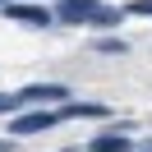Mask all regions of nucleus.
<instances>
[{"instance_id":"8","label":"nucleus","mask_w":152,"mask_h":152,"mask_svg":"<svg viewBox=\"0 0 152 152\" xmlns=\"http://www.w3.org/2000/svg\"><path fill=\"white\" fill-rule=\"evenodd\" d=\"M97 51H106V56H124V42H120V37H102Z\"/></svg>"},{"instance_id":"11","label":"nucleus","mask_w":152,"mask_h":152,"mask_svg":"<svg viewBox=\"0 0 152 152\" xmlns=\"http://www.w3.org/2000/svg\"><path fill=\"white\" fill-rule=\"evenodd\" d=\"M10 148H14V143H10V138H5V143H0V152H10Z\"/></svg>"},{"instance_id":"1","label":"nucleus","mask_w":152,"mask_h":152,"mask_svg":"<svg viewBox=\"0 0 152 152\" xmlns=\"http://www.w3.org/2000/svg\"><path fill=\"white\" fill-rule=\"evenodd\" d=\"M19 97H23V106H42V102H65L69 88L65 83H28V88H19Z\"/></svg>"},{"instance_id":"3","label":"nucleus","mask_w":152,"mask_h":152,"mask_svg":"<svg viewBox=\"0 0 152 152\" xmlns=\"http://www.w3.org/2000/svg\"><path fill=\"white\" fill-rule=\"evenodd\" d=\"M56 120H60L56 111H19V120H14L10 134H19V138H23V134H42V129H51Z\"/></svg>"},{"instance_id":"9","label":"nucleus","mask_w":152,"mask_h":152,"mask_svg":"<svg viewBox=\"0 0 152 152\" xmlns=\"http://www.w3.org/2000/svg\"><path fill=\"white\" fill-rule=\"evenodd\" d=\"M0 111H23V97L19 92H0Z\"/></svg>"},{"instance_id":"4","label":"nucleus","mask_w":152,"mask_h":152,"mask_svg":"<svg viewBox=\"0 0 152 152\" xmlns=\"http://www.w3.org/2000/svg\"><path fill=\"white\" fill-rule=\"evenodd\" d=\"M10 19L28 23V28H46V23H51V14H46V10H37V5H10Z\"/></svg>"},{"instance_id":"7","label":"nucleus","mask_w":152,"mask_h":152,"mask_svg":"<svg viewBox=\"0 0 152 152\" xmlns=\"http://www.w3.org/2000/svg\"><path fill=\"white\" fill-rule=\"evenodd\" d=\"M115 23H120V10H111V5H102L92 14V28H115Z\"/></svg>"},{"instance_id":"2","label":"nucleus","mask_w":152,"mask_h":152,"mask_svg":"<svg viewBox=\"0 0 152 152\" xmlns=\"http://www.w3.org/2000/svg\"><path fill=\"white\" fill-rule=\"evenodd\" d=\"M102 10L97 0H60L56 10V23H92V14Z\"/></svg>"},{"instance_id":"10","label":"nucleus","mask_w":152,"mask_h":152,"mask_svg":"<svg viewBox=\"0 0 152 152\" xmlns=\"http://www.w3.org/2000/svg\"><path fill=\"white\" fill-rule=\"evenodd\" d=\"M134 10H138V14H152V0H134Z\"/></svg>"},{"instance_id":"12","label":"nucleus","mask_w":152,"mask_h":152,"mask_svg":"<svg viewBox=\"0 0 152 152\" xmlns=\"http://www.w3.org/2000/svg\"><path fill=\"white\" fill-rule=\"evenodd\" d=\"M148 152H152V148H148Z\"/></svg>"},{"instance_id":"6","label":"nucleus","mask_w":152,"mask_h":152,"mask_svg":"<svg viewBox=\"0 0 152 152\" xmlns=\"http://www.w3.org/2000/svg\"><path fill=\"white\" fill-rule=\"evenodd\" d=\"M60 115H69V120H92V115H106V106H97V102H78V106H65Z\"/></svg>"},{"instance_id":"5","label":"nucleus","mask_w":152,"mask_h":152,"mask_svg":"<svg viewBox=\"0 0 152 152\" xmlns=\"http://www.w3.org/2000/svg\"><path fill=\"white\" fill-rule=\"evenodd\" d=\"M88 152H129V134H97Z\"/></svg>"}]
</instances>
